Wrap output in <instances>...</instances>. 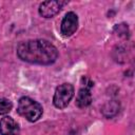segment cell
Returning a JSON list of instances; mask_svg holds the SVG:
<instances>
[{
    "mask_svg": "<svg viewBox=\"0 0 135 135\" xmlns=\"http://www.w3.org/2000/svg\"><path fill=\"white\" fill-rule=\"evenodd\" d=\"M13 103L6 98H0V115H5L11 112Z\"/></svg>",
    "mask_w": 135,
    "mask_h": 135,
    "instance_id": "9",
    "label": "cell"
},
{
    "mask_svg": "<svg viewBox=\"0 0 135 135\" xmlns=\"http://www.w3.org/2000/svg\"><path fill=\"white\" fill-rule=\"evenodd\" d=\"M114 31H115V32L117 33V35L120 36V37H124V38H127V37L129 36V27H128V25L124 24V23L117 24V25L115 26Z\"/></svg>",
    "mask_w": 135,
    "mask_h": 135,
    "instance_id": "10",
    "label": "cell"
},
{
    "mask_svg": "<svg viewBox=\"0 0 135 135\" xmlns=\"http://www.w3.org/2000/svg\"><path fill=\"white\" fill-rule=\"evenodd\" d=\"M66 4V1H58V0H53V1H44L39 5L38 12L39 15L43 18H52L55 15H57L63 5Z\"/></svg>",
    "mask_w": 135,
    "mask_h": 135,
    "instance_id": "4",
    "label": "cell"
},
{
    "mask_svg": "<svg viewBox=\"0 0 135 135\" xmlns=\"http://www.w3.org/2000/svg\"><path fill=\"white\" fill-rule=\"evenodd\" d=\"M16 53L22 61L40 65H50L58 58L57 47L45 39L22 41L18 44Z\"/></svg>",
    "mask_w": 135,
    "mask_h": 135,
    "instance_id": "1",
    "label": "cell"
},
{
    "mask_svg": "<svg viewBox=\"0 0 135 135\" xmlns=\"http://www.w3.org/2000/svg\"><path fill=\"white\" fill-rule=\"evenodd\" d=\"M17 112L20 116L24 117L26 120L31 122L37 121L43 113V109L39 102L32 99L31 97L23 96L18 101Z\"/></svg>",
    "mask_w": 135,
    "mask_h": 135,
    "instance_id": "2",
    "label": "cell"
},
{
    "mask_svg": "<svg viewBox=\"0 0 135 135\" xmlns=\"http://www.w3.org/2000/svg\"><path fill=\"white\" fill-rule=\"evenodd\" d=\"M119 110H120V103H119V101H117V100H110V101H107L102 105L101 113H102V115L105 118L110 119V118L115 117L118 114Z\"/></svg>",
    "mask_w": 135,
    "mask_h": 135,
    "instance_id": "8",
    "label": "cell"
},
{
    "mask_svg": "<svg viewBox=\"0 0 135 135\" xmlns=\"http://www.w3.org/2000/svg\"><path fill=\"white\" fill-rule=\"evenodd\" d=\"M19 124L14 118L5 116L0 120V135H19Z\"/></svg>",
    "mask_w": 135,
    "mask_h": 135,
    "instance_id": "6",
    "label": "cell"
},
{
    "mask_svg": "<svg viewBox=\"0 0 135 135\" xmlns=\"http://www.w3.org/2000/svg\"><path fill=\"white\" fill-rule=\"evenodd\" d=\"M78 27V16L74 12H69L63 17L60 24V32L62 36L70 37L72 36Z\"/></svg>",
    "mask_w": 135,
    "mask_h": 135,
    "instance_id": "5",
    "label": "cell"
},
{
    "mask_svg": "<svg viewBox=\"0 0 135 135\" xmlns=\"http://www.w3.org/2000/svg\"><path fill=\"white\" fill-rule=\"evenodd\" d=\"M92 102V93L91 88L89 86H82L77 94L76 97V105L80 109H84L89 107Z\"/></svg>",
    "mask_w": 135,
    "mask_h": 135,
    "instance_id": "7",
    "label": "cell"
},
{
    "mask_svg": "<svg viewBox=\"0 0 135 135\" xmlns=\"http://www.w3.org/2000/svg\"><path fill=\"white\" fill-rule=\"evenodd\" d=\"M74 86L71 83L64 82L62 84H59L54 93L53 96V104L55 108L61 110L68 107L72 98L74 97Z\"/></svg>",
    "mask_w": 135,
    "mask_h": 135,
    "instance_id": "3",
    "label": "cell"
}]
</instances>
